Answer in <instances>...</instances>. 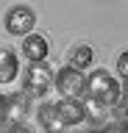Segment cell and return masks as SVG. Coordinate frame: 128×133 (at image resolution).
I'll use <instances>...</instances> for the list:
<instances>
[{
    "label": "cell",
    "instance_id": "1",
    "mask_svg": "<svg viewBox=\"0 0 128 133\" xmlns=\"http://www.w3.org/2000/svg\"><path fill=\"white\" fill-rule=\"evenodd\" d=\"M120 86L117 81H114V75L106 72V69H95L89 78H86V97L95 100V103H100L103 108H109V111H114L120 103Z\"/></svg>",
    "mask_w": 128,
    "mask_h": 133
},
{
    "label": "cell",
    "instance_id": "2",
    "mask_svg": "<svg viewBox=\"0 0 128 133\" xmlns=\"http://www.w3.org/2000/svg\"><path fill=\"white\" fill-rule=\"evenodd\" d=\"M3 25H6V31H9L11 36L25 39L28 33H34V28H36V14H34V8H31V6L17 3V6H11L9 11H6Z\"/></svg>",
    "mask_w": 128,
    "mask_h": 133
},
{
    "label": "cell",
    "instance_id": "3",
    "mask_svg": "<svg viewBox=\"0 0 128 133\" xmlns=\"http://www.w3.org/2000/svg\"><path fill=\"white\" fill-rule=\"evenodd\" d=\"M53 69L45 61H39V64H31L25 69V81H22V89H25L28 97H42V94H47V89L53 86Z\"/></svg>",
    "mask_w": 128,
    "mask_h": 133
},
{
    "label": "cell",
    "instance_id": "4",
    "mask_svg": "<svg viewBox=\"0 0 128 133\" xmlns=\"http://www.w3.org/2000/svg\"><path fill=\"white\" fill-rule=\"evenodd\" d=\"M53 83L61 91V97H67V100H81V94H86L84 72H78L72 66H61L59 72H56V78H53Z\"/></svg>",
    "mask_w": 128,
    "mask_h": 133
},
{
    "label": "cell",
    "instance_id": "5",
    "mask_svg": "<svg viewBox=\"0 0 128 133\" xmlns=\"http://www.w3.org/2000/svg\"><path fill=\"white\" fill-rule=\"evenodd\" d=\"M56 111H59V116H61V122H64V128H75V125L86 122L84 100H67V97H61L59 103H56Z\"/></svg>",
    "mask_w": 128,
    "mask_h": 133
},
{
    "label": "cell",
    "instance_id": "6",
    "mask_svg": "<svg viewBox=\"0 0 128 133\" xmlns=\"http://www.w3.org/2000/svg\"><path fill=\"white\" fill-rule=\"evenodd\" d=\"M47 53H50V42H47V36H42V33H28L25 39H22V56H25L31 64L45 61Z\"/></svg>",
    "mask_w": 128,
    "mask_h": 133
},
{
    "label": "cell",
    "instance_id": "7",
    "mask_svg": "<svg viewBox=\"0 0 128 133\" xmlns=\"http://www.w3.org/2000/svg\"><path fill=\"white\" fill-rule=\"evenodd\" d=\"M36 119H39V128L45 133H64V122H61L59 111H56V103H45L36 111Z\"/></svg>",
    "mask_w": 128,
    "mask_h": 133
},
{
    "label": "cell",
    "instance_id": "8",
    "mask_svg": "<svg viewBox=\"0 0 128 133\" xmlns=\"http://www.w3.org/2000/svg\"><path fill=\"white\" fill-rule=\"evenodd\" d=\"M95 61V50L92 44H75V47L67 53V66H72V69H78V72H84V69H89Z\"/></svg>",
    "mask_w": 128,
    "mask_h": 133
},
{
    "label": "cell",
    "instance_id": "9",
    "mask_svg": "<svg viewBox=\"0 0 128 133\" xmlns=\"http://www.w3.org/2000/svg\"><path fill=\"white\" fill-rule=\"evenodd\" d=\"M20 75V58L14 50L0 47V83H11Z\"/></svg>",
    "mask_w": 128,
    "mask_h": 133
},
{
    "label": "cell",
    "instance_id": "10",
    "mask_svg": "<svg viewBox=\"0 0 128 133\" xmlns=\"http://www.w3.org/2000/svg\"><path fill=\"white\" fill-rule=\"evenodd\" d=\"M114 122H120V125H125L128 122V81H125V86L120 89V103H117V119Z\"/></svg>",
    "mask_w": 128,
    "mask_h": 133
},
{
    "label": "cell",
    "instance_id": "11",
    "mask_svg": "<svg viewBox=\"0 0 128 133\" xmlns=\"http://www.w3.org/2000/svg\"><path fill=\"white\" fill-rule=\"evenodd\" d=\"M0 128H11V114H9V97L0 94Z\"/></svg>",
    "mask_w": 128,
    "mask_h": 133
},
{
    "label": "cell",
    "instance_id": "12",
    "mask_svg": "<svg viewBox=\"0 0 128 133\" xmlns=\"http://www.w3.org/2000/svg\"><path fill=\"white\" fill-rule=\"evenodd\" d=\"M114 66H117V75H120V78H123V81H128V50H123V53L117 56Z\"/></svg>",
    "mask_w": 128,
    "mask_h": 133
},
{
    "label": "cell",
    "instance_id": "13",
    "mask_svg": "<svg viewBox=\"0 0 128 133\" xmlns=\"http://www.w3.org/2000/svg\"><path fill=\"white\" fill-rule=\"evenodd\" d=\"M9 133H31V128H28L25 122H20V125H11V128H9Z\"/></svg>",
    "mask_w": 128,
    "mask_h": 133
}]
</instances>
